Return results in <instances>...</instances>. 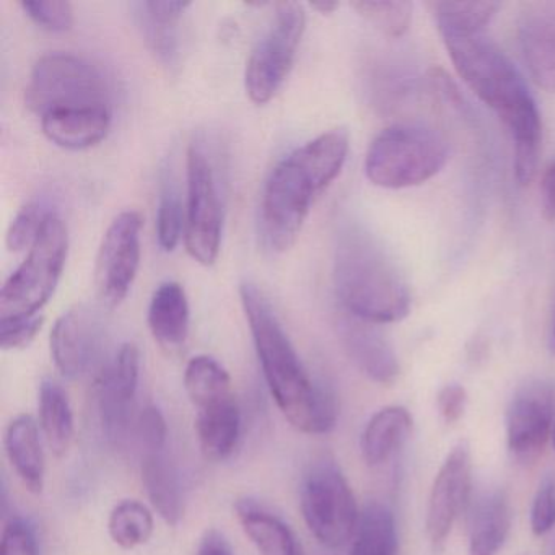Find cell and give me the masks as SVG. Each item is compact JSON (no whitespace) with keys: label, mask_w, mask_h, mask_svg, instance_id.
<instances>
[{"label":"cell","mask_w":555,"mask_h":555,"mask_svg":"<svg viewBox=\"0 0 555 555\" xmlns=\"http://www.w3.org/2000/svg\"><path fill=\"white\" fill-rule=\"evenodd\" d=\"M457 76L508 129L515 151V177L521 186L538 171L542 142L541 113L525 77L486 30L440 28Z\"/></svg>","instance_id":"cell-1"},{"label":"cell","mask_w":555,"mask_h":555,"mask_svg":"<svg viewBox=\"0 0 555 555\" xmlns=\"http://www.w3.org/2000/svg\"><path fill=\"white\" fill-rule=\"evenodd\" d=\"M240 298L266 383L284 417L304 434L333 430L339 417L336 392L311 378L278 314L255 284H242Z\"/></svg>","instance_id":"cell-2"},{"label":"cell","mask_w":555,"mask_h":555,"mask_svg":"<svg viewBox=\"0 0 555 555\" xmlns=\"http://www.w3.org/2000/svg\"><path fill=\"white\" fill-rule=\"evenodd\" d=\"M334 288L340 310L373 324L398 323L411 311L404 275L382 243L356 222L340 225L334 245Z\"/></svg>","instance_id":"cell-3"},{"label":"cell","mask_w":555,"mask_h":555,"mask_svg":"<svg viewBox=\"0 0 555 555\" xmlns=\"http://www.w3.org/2000/svg\"><path fill=\"white\" fill-rule=\"evenodd\" d=\"M450 158L447 139L424 125H395L379 132L365 157L370 183L383 190L421 186L437 177Z\"/></svg>","instance_id":"cell-4"},{"label":"cell","mask_w":555,"mask_h":555,"mask_svg":"<svg viewBox=\"0 0 555 555\" xmlns=\"http://www.w3.org/2000/svg\"><path fill=\"white\" fill-rule=\"evenodd\" d=\"M69 251V233L60 214L48 217L27 258L0 291V320L40 314L60 284Z\"/></svg>","instance_id":"cell-5"},{"label":"cell","mask_w":555,"mask_h":555,"mask_svg":"<svg viewBox=\"0 0 555 555\" xmlns=\"http://www.w3.org/2000/svg\"><path fill=\"white\" fill-rule=\"evenodd\" d=\"M25 103L35 115L61 109L109 106V87L99 67L69 53H51L38 60L25 89Z\"/></svg>","instance_id":"cell-6"},{"label":"cell","mask_w":555,"mask_h":555,"mask_svg":"<svg viewBox=\"0 0 555 555\" xmlns=\"http://www.w3.org/2000/svg\"><path fill=\"white\" fill-rule=\"evenodd\" d=\"M320 188L292 152L275 165L261 197L262 240L271 251L285 253L297 242Z\"/></svg>","instance_id":"cell-7"},{"label":"cell","mask_w":555,"mask_h":555,"mask_svg":"<svg viewBox=\"0 0 555 555\" xmlns=\"http://www.w3.org/2000/svg\"><path fill=\"white\" fill-rule=\"evenodd\" d=\"M300 503L308 529L324 547H340L356 534L360 521L356 496L333 461L311 466L301 486Z\"/></svg>","instance_id":"cell-8"},{"label":"cell","mask_w":555,"mask_h":555,"mask_svg":"<svg viewBox=\"0 0 555 555\" xmlns=\"http://www.w3.org/2000/svg\"><path fill=\"white\" fill-rule=\"evenodd\" d=\"M304 8L295 2L275 5L274 18L253 48L245 70V89L256 105L274 99L294 67L305 34Z\"/></svg>","instance_id":"cell-9"},{"label":"cell","mask_w":555,"mask_h":555,"mask_svg":"<svg viewBox=\"0 0 555 555\" xmlns=\"http://www.w3.org/2000/svg\"><path fill=\"white\" fill-rule=\"evenodd\" d=\"M186 181V249L194 261L212 266L219 258L222 243L223 209L216 168L203 142L190 145Z\"/></svg>","instance_id":"cell-10"},{"label":"cell","mask_w":555,"mask_h":555,"mask_svg":"<svg viewBox=\"0 0 555 555\" xmlns=\"http://www.w3.org/2000/svg\"><path fill=\"white\" fill-rule=\"evenodd\" d=\"M142 217L119 214L103 235L95 262V288L103 307L116 308L128 298L141 266Z\"/></svg>","instance_id":"cell-11"},{"label":"cell","mask_w":555,"mask_h":555,"mask_svg":"<svg viewBox=\"0 0 555 555\" xmlns=\"http://www.w3.org/2000/svg\"><path fill=\"white\" fill-rule=\"evenodd\" d=\"M554 417V396L547 383H528L516 391L506 412V440L519 463L539 460L552 438Z\"/></svg>","instance_id":"cell-12"},{"label":"cell","mask_w":555,"mask_h":555,"mask_svg":"<svg viewBox=\"0 0 555 555\" xmlns=\"http://www.w3.org/2000/svg\"><path fill=\"white\" fill-rule=\"evenodd\" d=\"M470 474L469 448L466 443H460L441 464L428 499L427 534L435 548L444 544L454 522L469 505L473 486Z\"/></svg>","instance_id":"cell-13"},{"label":"cell","mask_w":555,"mask_h":555,"mask_svg":"<svg viewBox=\"0 0 555 555\" xmlns=\"http://www.w3.org/2000/svg\"><path fill=\"white\" fill-rule=\"evenodd\" d=\"M103 318L92 305L70 308L51 331V356L64 378H79L99 352Z\"/></svg>","instance_id":"cell-14"},{"label":"cell","mask_w":555,"mask_h":555,"mask_svg":"<svg viewBox=\"0 0 555 555\" xmlns=\"http://www.w3.org/2000/svg\"><path fill=\"white\" fill-rule=\"evenodd\" d=\"M141 353L134 344H122L96 379V398L103 427L109 438H119L131 421L138 395Z\"/></svg>","instance_id":"cell-15"},{"label":"cell","mask_w":555,"mask_h":555,"mask_svg":"<svg viewBox=\"0 0 555 555\" xmlns=\"http://www.w3.org/2000/svg\"><path fill=\"white\" fill-rule=\"evenodd\" d=\"M336 326L344 350L363 375L379 385H392L398 379V357L378 324L340 310Z\"/></svg>","instance_id":"cell-16"},{"label":"cell","mask_w":555,"mask_h":555,"mask_svg":"<svg viewBox=\"0 0 555 555\" xmlns=\"http://www.w3.org/2000/svg\"><path fill=\"white\" fill-rule=\"evenodd\" d=\"M518 40L532 80L555 93V2L529 5L519 21Z\"/></svg>","instance_id":"cell-17"},{"label":"cell","mask_w":555,"mask_h":555,"mask_svg":"<svg viewBox=\"0 0 555 555\" xmlns=\"http://www.w3.org/2000/svg\"><path fill=\"white\" fill-rule=\"evenodd\" d=\"M190 8V2L170 0H145L134 4L135 21L149 50L158 63L170 69L180 63V21Z\"/></svg>","instance_id":"cell-18"},{"label":"cell","mask_w":555,"mask_h":555,"mask_svg":"<svg viewBox=\"0 0 555 555\" xmlns=\"http://www.w3.org/2000/svg\"><path fill=\"white\" fill-rule=\"evenodd\" d=\"M112 128L109 106L61 109L41 118V129L48 141L66 151H87L95 147Z\"/></svg>","instance_id":"cell-19"},{"label":"cell","mask_w":555,"mask_h":555,"mask_svg":"<svg viewBox=\"0 0 555 555\" xmlns=\"http://www.w3.org/2000/svg\"><path fill=\"white\" fill-rule=\"evenodd\" d=\"M147 320L152 336L165 350L181 349L190 334V304L183 285L173 281L158 285L149 305Z\"/></svg>","instance_id":"cell-20"},{"label":"cell","mask_w":555,"mask_h":555,"mask_svg":"<svg viewBox=\"0 0 555 555\" xmlns=\"http://www.w3.org/2000/svg\"><path fill=\"white\" fill-rule=\"evenodd\" d=\"M5 453L18 479L31 493L44 487V454L41 450L40 430L31 415H17L5 428Z\"/></svg>","instance_id":"cell-21"},{"label":"cell","mask_w":555,"mask_h":555,"mask_svg":"<svg viewBox=\"0 0 555 555\" xmlns=\"http://www.w3.org/2000/svg\"><path fill=\"white\" fill-rule=\"evenodd\" d=\"M236 516L245 534L261 555H305L297 535L274 513L253 500L236 503Z\"/></svg>","instance_id":"cell-22"},{"label":"cell","mask_w":555,"mask_h":555,"mask_svg":"<svg viewBox=\"0 0 555 555\" xmlns=\"http://www.w3.org/2000/svg\"><path fill=\"white\" fill-rule=\"evenodd\" d=\"M512 528V505L502 490L477 500L470 518L469 555H496Z\"/></svg>","instance_id":"cell-23"},{"label":"cell","mask_w":555,"mask_h":555,"mask_svg":"<svg viewBox=\"0 0 555 555\" xmlns=\"http://www.w3.org/2000/svg\"><path fill=\"white\" fill-rule=\"evenodd\" d=\"M240 430L242 414L235 398L197 411V440L207 460H227L238 444Z\"/></svg>","instance_id":"cell-24"},{"label":"cell","mask_w":555,"mask_h":555,"mask_svg":"<svg viewBox=\"0 0 555 555\" xmlns=\"http://www.w3.org/2000/svg\"><path fill=\"white\" fill-rule=\"evenodd\" d=\"M411 428V414L401 405H389L376 412L362 435L365 463L372 467L385 464L405 443Z\"/></svg>","instance_id":"cell-25"},{"label":"cell","mask_w":555,"mask_h":555,"mask_svg":"<svg viewBox=\"0 0 555 555\" xmlns=\"http://www.w3.org/2000/svg\"><path fill=\"white\" fill-rule=\"evenodd\" d=\"M321 193L339 177L349 154V134L346 129H331L294 152Z\"/></svg>","instance_id":"cell-26"},{"label":"cell","mask_w":555,"mask_h":555,"mask_svg":"<svg viewBox=\"0 0 555 555\" xmlns=\"http://www.w3.org/2000/svg\"><path fill=\"white\" fill-rule=\"evenodd\" d=\"M142 482L155 512L168 525L177 526L183 516L180 483L164 453H145Z\"/></svg>","instance_id":"cell-27"},{"label":"cell","mask_w":555,"mask_h":555,"mask_svg":"<svg viewBox=\"0 0 555 555\" xmlns=\"http://www.w3.org/2000/svg\"><path fill=\"white\" fill-rule=\"evenodd\" d=\"M38 405L40 427L48 447L56 456H64L74 438V414L67 392L53 379H44Z\"/></svg>","instance_id":"cell-28"},{"label":"cell","mask_w":555,"mask_h":555,"mask_svg":"<svg viewBox=\"0 0 555 555\" xmlns=\"http://www.w3.org/2000/svg\"><path fill=\"white\" fill-rule=\"evenodd\" d=\"M184 388L197 411L235 398L229 372L209 356H197L188 363Z\"/></svg>","instance_id":"cell-29"},{"label":"cell","mask_w":555,"mask_h":555,"mask_svg":"<svg viewBox=\"0 0 555 555\" xmlns=\"http://www.w3.org/2000/svg\"><path fill=\"white\" fill-rule=\"evenodd\" d=\"M350 555H398L395 515L382 503H370L357 526Z\"/></svg>","instance_id":"cell-30"},{"label":"cell","mask_w":555,"mask_h":555,"mask_svg":"<svg viewBox=\"0 0 555 555\" xmlns=\"http://www.w3.org/2000/svg\"><path fill=\"white\" fill-rule=\"evenodd\" d=\"M186 227V210L183 209L181 191L173 171L162 173L157 207V240L164 251L177 248Z\"/></svg>","instance_id":"cell-31"},{"label":"cell","mask_w":555,"mask_h":555,"mask_svg":"<svg viewBox=\"0 0 555 555\" xmlns=\"http://www.w3.org/2000/svg\"><path fill=\"white\" fill-rule=\"evenodd\" d=\"M108 531L115 544L131 551L147 544L154 534V516L147 506L138 500H125L113 508Z\"/></svg>","instance_id":"cell-32"},{"label":"cell","mask_w":555,"mask_h":555,"mask_svg":"<svg viewBox=\"0 0 555 555\" xmlns=\"http://www.w3.org/2000/svg\"><path fill=\"white\" fill-rule=\"evenodd\" d=\"M437 28L486 30L500 11L493 2H437L431 4Z\"/></svg>","instance_id":"cell-33"},{"label":"cell","mask_w":555,"mask_h":555,"mask_svg":"<svg viewBox=\"0 0 555 555\" xmlns=\"http://www.w3.org/2000/svg\"><path fill=\"white\" fill-rule=\"evenodd\" d=\"M352 8L379 31L392 38L402 37L411 27L412 4L401 0H363Z\"/></svg>","instance_id":"cell-34"},{"label":"cell","mask_w":555,"mask_h":555,"mask_svg":"<svg viewBox=\"0 0 555 555\" xmlns=\"http://www.w3.org/2000/svg\"><path fill=\"white\" fill-rule=\"evenodd\" d=\"M53 212L54 210H51L43 201H30L25 204L9 225L5 236L9 251L21 253L30 249L40 236L48 217Z\"/></svg>","instance_id":"cell-35"},{"label":"cell","mask_w":555,"mask_h":555,"mask_svg":"<svg viewBox=\"0 0 555 555\" xmlns=\"http://www.w3.org/2000/svg\"><path fill=\"white\" fill-rule=\"evenodd\" d=\"M25 14L31 22L53 34L69 31L74 25V9L70 2L64 0H28L22 2Z\"/></svg>","instance_id":"cell-36"},{"label":"cell","mask_w":555,"mask_h":555,"mask_svg":"<svg viewBox=\"0 0 555 555\" xmlns=\"http://www.w3.org/2000/svg\"><path fill=\"white\" fill-rule=\"evenodd\" d=\"M41 314L0 320V347L4 350H21L34 343L43 326Z\"/></svg>","instance_id":"cell-37"},{"label":"cell","mask_w":555,"mask_h":555,"mask_svg":"<svg viewBox=\"0 0 555 555\" xmlns=\"http://www.w3.org/2000/svg\"><path fill=\"white\" fill-rule=\"evenodd\" d=\"M138 431L145 453H164L168 440V425L157 405L142 409L139 414Z\"/></svg>","instance_id":"cell-38"},{"label":"cell","mask_w":555,"mask_h":555,"mask_svg":"<svg viewBox=\"0 0 555 555\" xmlns=\"http://www.w3.org/2000/svg\"><path fill=\"white\" fill-rule=\"evenodd\" d=\"M555 526V482L544 479L539 483L532 500L531 529L535 535H544Z\"/></svg>","instance_id":"cell-39"},{"label":"cell","mask_w":555,"mask_h":555,"mask_svg":"<svg viewBox=\"0 0 555 555\" xmlns=\"http://www.w3.org/2000/svg\"><path fill=\"white\" fill-rule=\"evenodd\" d=\"M0 555H38L37 539L24 519L12 518L5 522Z\"/></svg>","instance_id":"cell-40"},{"label":"cell","mask_w":555,"mask_h":555,"mask_svg":"<svg viewBox=\"0 0 555 555\" xmlns=\"http://www.w3.org/2000/svg\"><path fill=\"white\" fill-rule=\"evenodd\" d=\"M467 392L461 385H447L437 396V408L447 424H456L466 412Z\"/></svg>","instance_id":"cell-41"},{"label":"cell","mask_w":555,"mask_h":555,"mask_svg":"<svg viewBox=\"0 0 555 555\" xmlns=\"http://www.w3.org/2000/svg\"><path fill=\"white\" fill-rule=\"evenodd\" d=\"M542 216L548 222H555V160L545 168L541 181Z\"/></svg>","instance_id":"cell-42"},{"label":"cell","mask_w":555,"mask_h":555,"mask_svg":"<svg viewBox=\"0 0 555 555\" xmlns=\"http://www.w3.org/2000/svg\"><path fill=\"white\" fill-rule=\"evenodd\" d=\"M197 555H233V551L222 532L210 529L201 539Z\"/></svg>","instance_id":"cell-43"},{"label":"cell","mask_w":555,"mask_h":555,"mask_svg":"<svg viewBox=\"0 0 555 555\" xmlns=\"http://www.w3.org/2000/svg\"><path fill=\"white\" fill-rule=\"evenodd\" d=\"M547 349L551 356L555 357V292L554 301H552L551 320H548Z\"/></svg>","instance_id":"cell-44"},{"label":"cell","mask_w":555,"mask_h":555,"mask_svg":"<svg viewBox=\"0 0 555 555\" xmlns=\"http://www.w3.org/2000/svg\"><path fill=\"white\" fill-rule=\"evenodd\" d=\"M310 8L313 9V11L320 12V14L330 15L334 14V12L339 9V4H337V2H326V0H323V2H313V4H310Z\"/></svg>","instance_id":"cell-45"},{"label":"cell","mask_w":555,"mask_h":555,"mask_svg":"<svg viewBox=\"0 0 555 555\" xmlns=\"http://www.w3.org/2000/svg\"><path fill=\"white\" fill-rule=\"evenodd\" d=\"M552 443H554V448H555V417H554V427H552Z\"/></svg>","instance_id":"cell-46"}]
</instances>
